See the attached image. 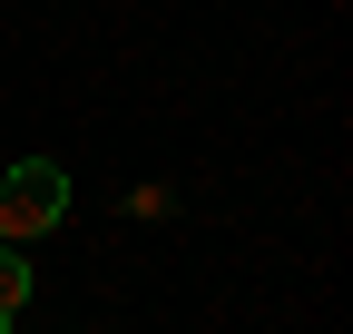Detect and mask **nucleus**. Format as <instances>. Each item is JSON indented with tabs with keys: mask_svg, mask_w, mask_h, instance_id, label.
Masks as SVG:
<instances>
[{
	"mask_svg": "<svg viewBox=\"0 0 353 334\" xmlns=\"http://www.w3.org/2000/svg\"><path fill=\"white\" fill-rule=\"evenodd\" d=\"M69 226V167L59 157H20V167H0V236H50Z\"/></svg>",
	"mask_w": 353,
	"mask_h": 334,
	"instance_id": "1",
	"label": "nucleus"
},
{
	"mask_svg": "<svg viewBox=\"0 0 353 334\" xmlns=\"http://www.w3.org/2000/svg\"><path fill=\"white\" fill-rule=\"evenodd\" d=\"M20 305H30V246H20V236H0V334L20 324Z\"/></svg>",
	"mask_w": 353,
	"mask_h": 334,
	"instance_id": "2",
	"label": "nucleus"
}]
</instances>
